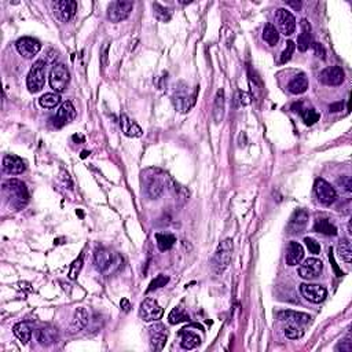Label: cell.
Segmentation results:
<instances>
[{"mask_svg":"<svg viewBox=\"0 0 352 352\" xmlns=\"http://www.w3.org/2000/svg\"><path fill=\"white\" fill-rule=\"evenodd\" d=\"M3 192L6 197L9 198L10 204L15 209H22L23 206L29 202V193L25 186L18 179H10L3 184Z\"/></svg>","mask_w":352,"mask_h":352,"instance_id":"1","label":"cell"},{"mask_svg":"<svg viewBox=\"0 0 352 352\" xmlns=\"http://www.w3.org/2000/svg\"><path fill=\"white\" fill-rule=\"evenodd\" d=\"M231 255H233V241L227 238L216 249L213 259H212V268L216 274H222L231 261Z\"/></svg>","mask_w":352,"mask_h":352,"instance_id":"2","label":"cell"},{"mask_svg":"<svg viewBox=\"0 0 352 352\" xmlns=\"http://www.w3.org/2000/svg\"><path fill=\"white\" fill-rule=\"evenodd\" d=\"M187 88L188 87L184 83H180V84H178V88L175 90L174 95H172V103H174L175 109L180 113H187L196 103L198 88L193 94H188Z\"/></svg>","mask_w":352,"mask_h":352,"instance_id":"3","label":"cell"},{"mask_svg":"<svg viewBox=\"0 0 352 352\" xmlns=\"http://www.w3.org/2000/svg\"><path fill=\"white\" fill-rule=\"evenodd\" d=\"M94 261H95L98 271L107 274V273H113L117 270L123 260L120 259L119 255H115L113 252L107 251V249H98L95 252Z\"/></svg>","mask_w":352,"mask_h":352,"instance_id":"4","label":"cell"},{"mask_svg":"<svg viewBox=\"0 0 352 352\" xmlns=\"http://www.w3.org/2000/svg\"><path fill=\"white\" fill-rule=\"evenodd\" d=\"M46 84V62L43 60L36 61L33 64L31 72L26 77L28 90L31 92H39Z\"/></svg>","mask_w":352,"mask_h":352,"instance_id":"5","label":"cell"},{"mask_svg":"<svg viewBox=\"0 0 352 352\" xmlns=\"http://www.w3.org/2000/svg\"><path fill=\"white\" fill-rule=\"evenodd\" d=\"M69 82H70V72L64 64L55 65L54 68L51 69L50 86L57 94L64 92L68 87Z\"/></svg>","mask_w":352,"mask_h":352,"instance_id":"6","label":"cell"},{"mask_svg":"<svg viewBox=\"0 0 352 352\" xmlns=\"http://www.w3.org/2000/svg\"><path fill=\"white\" fill-rule=\"evenodd\" d=\"M154 174L146 175V184H145V192L147 197L151 200H156L163 194L165 188V175L158 170H153Z\"/></svg>","mask_w":352,"mask_h":352,"instance_id":"7","label":"cell"},{"mask_svg":"<svg viewBox=\"0 0 352 352\" xmlns=\"http://www.w3.org/2000/svg\"><path fill=\"white\" fill-rule=\"evenodd\" d=\"M133 9L132 2L128 0H116L112 2L107 7V18L112 22H121L124 19H127L129 17V14Z\"/></svg>","mask_w":352,"mask_h":352,"instance_id":"8","label":"cell"},{"mask_svg":"<svg viewBox=\"0 0 352 352\" xmlns=\"http://www.w3.org/2000/svg\"><path fill=\"white\" fill-rule=\"evenodd\" d=\"M314 192H315L316 200L319 201V204L325 206L332 205L337 198V193H336L334 187H332L330 183H328L323 179H316Z\"/></svg>","mask_w":352,"mask_h":352,"instance_id":"9","label":"cell"},{"mask_svg":"<svg viewBox=\"0 0 352 352\" xmlns=\"http://www.w3.org/2000/svg\"><path fill=\"white\" fill-rule=\"evenodd\" d=\"M163 315H164V310L158 306V303L154 299L147 297L146 300H143L139 308V316L145 322H156L161 319Z\"/></svg>","mask_w":352,"mask_h":352,"instance_id":"10","label":"cell"},{"mask_svg":"<svg viewBox=\"0 0 352 352\" xmlns=\"http://www.w3.org/2000/svg\"><path fill=\"white\" fill-rule=\"evenodd\" d=\"M275 22L277 26L285 36H290L294 33L296 29V19L293 17V14L286 9H278L275 13Z\"/></svg>","mask_w":352,"mask_h":352,"instance_id":"11","label":"cell"},{"mask_svg":"<svg viewBox=\"0 0 352 352\" xmlns=\"http://www.w3.org/2000/svg\"><path fill=\"white\" fill-rule=\"evenodd\" d=\"M300 292H302L303 297L308 300V302L314 303V304H319L328 296V290H326L325 286L316 284L300 285Z\"/></svg>","mask_w":352,"mask_h":352,"instance_id":"12","label":"cell"},{"mask_svg":"<svg viewBox=\"0 0 352 352\" xmlns=\"http://www.w3.org/2000/svg\"><path fill=\"white\" fill-rule=\"evenodd\" d=\"M322 270H323V263H322L319 259L310 257V259L304 260V263L299 267V275H300L303 279L312 281V279H315L316 277H319Z\"/></svg>","mask_w":352,"mask_h":352,"instance_id":"13","label":"cell"},{"mask_svg":"<svg viewBox=\"0 0 352 352\" xmlns=\"http://www.w3.org/2000/svg\"><path fill=\"white\" fill-rule=\"evenodd\" d=\"M52 9H54L57 18L62 22H68L73 18L74 14L77 11V3L73 0H60L52 5Z\"/></svg>","mask_w":352,"mask_h":352,"instance_id":"14","label":"cell"},{"mask_svg":"<svg viewBox=\"0 0 352 352\" xmlns=\"http://www.w3.org/2000/svg\"><path fill=\"white\" fill-rule=\"evenodd\" d=\"M149 337H150L151 349L161 351L168 340V329L161 323H156L149 328Z\"/></svg>","mask_w":352,"mask_h":352,"instance_id":"15","label":"cell"},{"mask_svg":"<svg viewBox=\"0 0 352 352\" xmlns=\"http://www.w3.org/2000/svg\"><path fill=\"white\" fill-rule=\"evenodd\" d=\"M15 47L25 60H31L41 50L40 41L33 37H21L15 43Z\"/></svg>","mask_w":352,"mask_h":352,"instance_id":"16","label":"cell"},{"mask_svg":"<svg viewBox=\"0 0 352 352\" xmlns=\"http://www.w3.org/2000/svg\"><path fill=\"white\" fill-rule=\"evenodd\" d=\"M308 224V212L304 209H297L293 212L292 218L288 223V234L296 235V234L303 233L307 229Z\"/></svg>","mask_w":352,"mask_h":352,"instance_id":"17","label":"cell"},{"mask_svg":"<svg viewBox=\"0 0 352 352\" xmlns=\"http://www.w3.org/2000/svg\"><path fill=\"white\" fill-rule=\"evenodd\" d=\"M74 117H76V109H74L73 103L70 101H66L62 103L60 110L57 112L52 121H54V125L57 128H62L64 125L74 120Z\"/></svg>","mask_w":352,"mask_h":352,"instance_id":"18","label":"cell"},{"mask_svg":"<svg viewBox=\"0 0 352 352\" xmlns=\"http://www.w3.org/2000/svg\"><path fill=\"white\" fill-rule=\"evenodd\" d=\"M319 82L326 84V86H340L344 82V70L340 66H330V68L323 69L319 73Z\"/></svg>","mask_w":352,"mask_h":352,"instance_id":"19","label":"cell"},{"mask_svg":"<svg viewBox=\"0 0 352 352\" xmlns=\"http://www.w3.org/2000/svg\"><path fill=\"white\" fill-rule=\"evenodd\" d=\"M278 319L282 320V322H286V323H292V325L306 328V326L311 322V316L307 315L304 312L282 311L278 314Z\"/></svg>","mask_w":352,"mask_h":352,"instance_id":"20","label":"cell"},{"mask_svg":"<svg viewBox=\"0 0 352 352\" xmlns=\"http://www.w3.org/2000/svg\"><path fill=\"white\" fill-rule=\"evenodd\" d=\"M3 170H5L6 174L9 175H19L25 172L26 167H25V163L19 157L9 154V156H5V158H3Z\"/></svg>","mask_w":352,"mask_h":352,"instance_id":"21","label":"cell"},{"mask_svg":"<svg viewBox=\"0 0 352 352\" xmlns=\"http://www.w3.org/2000/svg\"><path fill=\"white\" fill-rule=\"evenodd\" d=\"M304 257V249L299 242L292 241L288 243L286 248V255H285V260L288 265H297Z\"/></svg>","mask_w":352,"mask_h":352,"instance_id":"22","label":"cell"},{"mask_svg":"<svg viewBox=\"0 0 352 352\" xmlns=\"http://www.w3.org/2000/svg\"><path fill=\"white\" fill-rule=\"evenodd\" d=\"M311 44V25L307 19H302V33L297 39V48L304 52L310 48Z\"/></svg>","mask_w":352,"mask_h":352,"instance_id":"23","label":"cell"},{"mask_svg":"<svg viewBox=\"0 0 352 352\" xmlns=\"http://www.w3.org/2000/svg\"><path fill=\"white\" fill-rule=\"evenodd\" d=\"M288 90L289 92H292L294 95L304 94L308 90V78H307L306 74L300 73L297 76H294L288 84Z\"/></svg>","mask_w":352,"mask_h":352,"instance_id":"24","label":"cell"},{"mask_svg":"<svg viewBox=\"0 0 352 352\" xmlns=\"http://www.w3.org/2000/svg\"><path fill=\"white\" fill-rule=\"evenodd\" d=\"M121 129H123V132L127 135V137L129 138H139L142 137V128L138 125L135 121H132V120L129 119L128 116L123 115L121 116Z\"/></svg>","mask_w":352,"mask_h":352,"instance_id":"25","label":"cell"},{"mask_svg":"<svg viewBox=\"0 0 352 352\" xmlns=\"http://www.w3.org/2000/svg\"><path fill=\"white\" fill-rule=\"evenodd\" d=\"M37 341L41 345L48 347L51 344L58 341V332H57V329H52V328H44V329L37 330Z\"/></svg>","mask_w":352,"mask_h":352,"instance_id":"26","label":"cell"},{"mask_svg":"<svg viewBox=\"0 0 352 352\" xmlns=\"http://www.w3.org/2000/svg\"><path fill=\"white\" fill-rule=\"evenodd\" d=\"M224 106H226V99H224V90L220 88L216 92L215 103H213V120L216 124L222 123L224 117Z\"/></svg>","mask_w":352,"mask_h":352,"instance_id":"27","label":"cell"},{"mask_svg":"<svg viewBox=\"0 0 352 352\" xmlns=\"http://www.w3.org/2000/svg\"><path fill=\"white\" fill-rule=\"evenodd\" d=\"M88 319H90V315L86 308H77L76 312H74L73 319H72V330L73 332H80L86 326L88 325Z\"/></svg>","mask_w":352,"mask_h":352,"instance_id":"28","label":"cell"},{"mask_svg":"<svg viewBox=\"0 0 352 352\" xmlns=\"http://www.w3.org/2000/svg\"><path fill=\"white\" fill-rule=\"evenodd\" d=\"M180 336H182L180 345L183 349H194L201 344V339L197 334L188 332L187 329H183V332H180Z\"/></svg>","mask_w":352,"mask_h":352,"instance_id":"29","label":"cell"},{"mask_svg":"<svg viewBox=\"0 0 352 352\" xmlns=\"http://www.w3.org/2000/svg\"><path fill=\"white\" fill-rule=\"evenodd\" d=\"M14 336L21 341L22 344H28L31 341V337H32V330L29 328L26 322H19L13 328Z\"/></svg>","mask_w":352,"mask_h":352,"instance_id":"30","label":"cell"},{"mask_svg":"<svg viewBox=\"0 0 352 352\" xmlns=\"http://www.w3.org/2000/svg\"><path fill=\"white\" fill-rule=\"evenodd\" d=\"M314 230L316 233L325 234V235H336L337 234V227L332 224L328 219H322V218H318L315 220V224H314Z\"/></svg>","mask_w":352,"mask_h":352,"instance_id":"31","label":"cell"},{"mask_svg":"<svg viewBox=\"0 0 352 352\" xmlns=\"http://www.w3.org/2000/svg\"><path fill=\"white\" fill-rule=\"evenodd\" d=\"M156 241H157V247L160 249L161 252L170 251L171 248L174 247V243L176 242V238L172 234H161L157 233L156 234Z\"/></svg>","mask_w":352,"mask_h":352,"instance_id":"32","label":"cell"},{"mask_svg":"<svg viewBox=\"0 0 352 352\" xmlns=\"http://www.w3.org/2000/svg\"><path fill=\"white\" fill-rule=\"evenodd\" d=\"M263 40L268 44V46H275L279 41V32L278 29L273 25V23H267L263 31Z\"/></svg>","mask_w":352,"mask_h":352,"instance_id":"33","label":"cell"},{"mask_svg":"<svg viewBox=\"0 0 352 352\" xmlns=\"http://www.w3.org/2000/svg\"><path fill=\"white\" fill-rule=\"evenodd\" d=\"M61 96L60 94L57 92H48V94H44L39 99V103H40L41 107H46V109H54L55 106L60 105Z\"/></svg>","mask_w":352,"mask_h":352,"instance_id":"34","label":"cell"},{"mask_svg":"<svg viewBox=\"0 0 352 352\" xmlns=\"http://www.w3.org/2000/svg\"><path fill=\"white\" fill-rule=\"evenodd\" d=\"M190 320V316L182 307H176L174 308L171 314L168 315V322L171 325H178V323H182V322H188Z\"/></svg>","mask_w":352,"mask_h":352,"instance_id":"35","label":"cell"},{"mask_svg":"<svg viewBox=\"0 0 352 352\" xmlns=\"http://www.w3.org/2000/svg\"><path fill=\"white\" fill-rule=\"evenodd\" d=\"M153 10H154V15L157 19H160L163 22H168L172 18V10L168 7L161 6L160 3H153Z\"/></svg>","mask_w":352,"mask_h":352,"instance_id":"36","label":"cell"},{"mask_svg":"<svg viewBox=\"0 0 352 352\" xmlns=\"http://www.w3.org/2000/svg\"><path fill=\"white\" fill-rule=\"evenodd\" d=\"M339 255L341 256L345 263H351L352 260V248L349 239H343L341 242L339 243Z\"/></svg>","mask_w":352,"mask_h":352,"instance_id":"37","label":"cell"},{"mask_svg":"<svg viewBox=\"0 0 352 352\" xmlns=\"http://www.w3.org/2000/svg\"><path fill=\"white\" fill-rule=\"evenodd\" d=\"M285 336L290 340H297L302 339L304 336V328L297 325H292V323H288V326L285 328Z\"/></svg>","mask_w":352,"mask_h":352,"instance_id":"38","label":"cell"},{"mask_svg":"<svg viewBox=\"0 0 352 352\" xmlns=\"http://www.w3.org/2000/svg\"><path fill=\"white\" fill-rule=\"evenodd\" d=\"M302 117L307 125H314L316 121H319L320 115L315 109H304V112L302 113Z\"/></svg>","mask_w":352,"mask_h":352,"instance_id":"39","label":"cell"},{"mask_svg":"<svg viewBox=\"0 0 352 352\" xmlns=\"http://www.w3.org/2000/svg\"><path fill=\"white\" fill-rule=\"evenodd\" d=\"M168 282H170V278H168V277H165V275H163V274L157 275L156 278L153 279V281L150 282V285H149V288H147L146 292L150 293V292H153V290H156V289L163 288V286H165Z\"/></svg>","mask_w":352,"mask_h":352,"instance_id":"40","label":"cell"},{"mask_svg":"<svg viewBox=\"0 0 352 352\" xmlns=\"http://www.w3.org/2000/svg\"><path fill=\"white\" fill-rule=\"evenodd\" d=\"M337 186L340 187L341 193H344L345 196H351L352 193V180L349 176H341L340 179H337Z\"/></svg>","mask_w":352,"mask_h":352,"instance_id":"41","label":"cell"},{"mask_svg":"<svg viewBox=\"0 0 352 352\" xmlns=\"http://www.w3.org/2000/svg\"><path fill=\"white\" fill-rule=\"evenodd\" d=\"M294 50H296V44L293 43L292 40H289L288 43H286V48H285L284 51H282V54H281V58H279V64L284 65L286 64L290 58H292L293 52H294Z\"/></svg>","mask_w":352,"mask_h":352,"instance_id":"42","label":"cell"},{"mask_svg":"<svg viewBox=\"0 0 352 352\" xmlns=\"http://www.w3.org/2000/svg\"><path fill=\"white\" fill-rule=\"evenodd\" d=\"M170 186H171V190L174 192V194L178 197V198H182V200H187L188 198L187 188L183 187V186H180V184H178V183H175L174 180H171Z\"/></svg>","mask_w":352,"mask_h":352,"instance_id":"43","label":"cell"},{"mask_svg":"<svg viewBox=\"0 0 352 352\" xmlns=\"http://www.w3.org/2000/svg\"><path fill=\"white\" fill-rule=\"evenodd\" d=\"M83 257H84V255L82 253V255H80V256L73 261V264H72V267H70V271H69V278L70 279L77 278L78 273H80V270H82V267H83Z\"/></svg>","mask_w":352,"mask_h":352,"instance_id":"44","label":"cell"},{"mask_svg":"<svg viewBox=\"0 0 352 352\" xmlns=\"http://www.w3.org/2000/svg\"><path fill=\"white\" fill-rule=\"evenodd\" d=\"M304 242H306L307 248H308V251L311 252V253H314V255H318V253H319V252H320L319 242H316L314 238L306 237V238H304Z\"/></svg>","mask_w":352,"mask_h":352,"instance_id":"45","label":"cell"},{"mask_svg":"<svg viewBox=\"0 0 352 352\" xmlns=\"http://www.w3.org/2000/svg\"><path fill=\"white\" fill-rule=\"evenodd\" d=\"M109 41H106L105 46L102 47V55H101V64L102 68L105 69L107 66V54H109Z\"/></svg>","mask_w":352,"mask_h":352,"instance_id":"46","label":"cell"},{"mask_svg":"<svg viewBox=\"0 0 352 352\" xmlns=\"http://www.w3.org/2000/svg\"><path fill=\"white\" fill-rule=\"evenodd\" d=\"M337 351H343V352H351L352 351V343L351 340H349V337H348L347 340H344V341H341V343L337 345V348H336Z\"/></svg>","mask_w":352,"mask_h":352,"instance_id":"47","label":"cell"},{"mask_svg":"<svg viewBox=\"0 0 352 352\" xmlns=\"http://www.w3.org/2000/svg\"><path fill=\"white\" fill-rule=\"evenodd\" d=\"M312 47H314V50H315V54L323 60V58H325V50H323V47L320 46V44H318V43H312Z\"/></svg>","mask_w":352,"mask_h":352,"instance_id":"48","label":"cell"},{"mask_svg":"<svg viewBox=\"0 0 352 352\" xmlns=\"http://www.w3.org/2000/svg\"><path fill=\"white\" fill-rule=\"evenodd\" d=\"M120 306H121V308H123L124 312H128L129 308H131V304H129V302L127 300V299H123V300H121V303H120Z\"/></svg>","mask_w":352,"mask_h":352,"instance_id":"49","label":"cell"},{"mask_svg":"<svg viewBox=\"0 0 352 352\" xmlns=\"http://www.w3.org/2000/svg\"><path fill=\"white\" fill-rule=\"evenodd\" d=\"M286 5H288V6H292L293 9H296V10H300V9H302V5H300L299 2H297V3H296V2H288Z\"/></svg>","mask_w":352,"mask_h":352,"instance_id":"50","label":"cell"},{"mask_svg":"<svg viewBox=\"0 0 352 352\" xmlns=\"http://www.w3.org/2000/svg\"><path fill=\"white\" fill-rule=\"evenodd\" d=\"M73 141H80V142H84V138L82 135H73Z\"/></svg>","mask_w":352,"mask_h":352,"instance_id":"51","label":"cell"},{"mask_svg":"<svg viewBox=\"0 0 352 352\" xmlns=\"http://www.w3.org/2000/svg\"><path fill=\"white\" fill-rule=\"evenodd\" d=\"M87 154H90L88 151H83V153H82V158H86V157H87Z\"/></svg>","mask_w":352,"mask_h":352,"instance_id":"52","label":"cell"}]
</instances>
